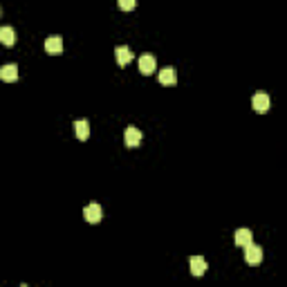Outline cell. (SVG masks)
<instances>
[{"label":"cell","mask_w":287,"mask_h":287,"mask_svg":"<svg viewBox=\"0 0 287 287\" xmlns=\"http://www.w3.org/2000/svg\"><path fill=\"white\" fill-rule=\"evenodd\" d=\"M45 52L48 54H61L63 52V41H61V36H49L48 41H45Z\"/></svg>","instance_id":"cell-9"},{"label":"cell","mask_w":287,"mask_h":287,"mask_svg":"<svg viewBox=\"0 0 287 287\" xmlns=\"http://www.w3.org/2000/svg\"><path fill=\"white\" fill-rule=\"evenodd\" d=\"M234 242H236L238 247H247L249 242H254V234H251L249 229H238V231H236Z\"/></svg>","instance_id":"cell-8"},{"label":"cell","mask_w":287,"mask_h":287,"mask_svg":"<svg viewBox=\"0 0 287 287\" xmlns=\"http://www.w3.org/2000/svg\"><path fill=\"white\" fill-rule=\"evenodd\" d=\"M115 56H117V63L121 65V68H126V65L133 61V52H130V48H126V45H119V48L115 49Z\"/></svg>","instance_id":"cell-7"},{"label":"cell","mask_w":287,"mask_h":287,"mask_svg":"<svg viewBox=\"0 0 287 287\" xmlns=\"http://www.w3.org/2000/svg\"><path fill=\"white\" fill-rule=\"evenodd\" d=\"M160 83L162 85H175L177 83V74L173 68H164L160 72Z\"/></svg>","instance_id":"cell-12"},{"label":"cell","mask_w":287,"mask_h":287,"mask_svg":"<svg viewBox=\"0 0 287 287\" xmlns=\"http://www.w3.org/2000/svg\"><path fill=\"white\" fill-rule=\"evenodd\" d=\"M155 70H157V61H155L153 54H144L142 59H139V72H142L144 76L153 74Z\"/></svg>","instance_id":"cell-3"},{"label":"cell","mask_w":287,"mask_h":287,"mask_svg":"<svg viewBox=\"0 0 287 287\" xmlns=\"http://www.w3.org/2000/svg\"><path fill=\"white\" fill-rule=\"evenodd\" d=\"M0 43L11 48L16 43V34H14V27H0Z\"/></svg>","instance_id":"cell-11"},{"label":"cell","mask_w":287,"mask_h":287,"mask_svg":"<svg viewBox=\"0 0 287 287\" xmlns=\"http://www.w3.org/2000/svg\"><path fill=\"white\" fill-rule=\"evenodd\" d=\"M251 103H254V110L256 112H267L271 108V101H269V95H265V92H256L254 99H251Z\"/></svg>","instance_id":"cell-4"},{"label":"cell","mask_w":287,"mask_h":287,"mask_svg":"<svg viewBox=\"0 0 287 287\" xmlns=\"http://www.w3.org/2000/svg\"><path fill=\"white\" fill-rule=\"evenodd\" d=\"M245 261H247V265H261L263 249L258 245H254V242H249V245L245 247Z\"/></svg>","instance_id":"cell-1"},{"label":"cell","mask_w":287,"mask_h":287,"mask_svg":"<svg viewBox=\"0 0 287 287\" xmlns=\"http://www.w3.org/2000/svg\"><path fill=\"white\" fill-rule=\"evenodd\" d=\"M0 16H2V7H0Z\"/></svg>","instance_id":"cell-15"},{"label":"cell","mask_w":287,"mask_h":287,"mask_svg":"<svg viewBox=\"0 0 287 287\" xmlns=\"http://www.w3.org/2000/svg\"><path fill=\"white\" fill-rule=\"evenodd\" d=\"M101 215H103V211H101V207H99V204H88V207L83 209V218L88 220V222L90 224H96L99 222V220H101Z\"/></svg>","instance_id":"cell-5"},{"label":"cell","mask_w":287,"mask_h":287,"mask_svg":"<svg viewBox=\"0 0 287 287\" xmlns=\"http://www.w3.org/2000/svg\"><path fill=\"white\" fill-rule=\"evenodd\" d=\"M74 130H76V137H79L81 142L90 137V123L85 121V119H79V121L74 123Z\"/></svg>","instance_id":"cell-13"},{"label":"cell","mask_w":287,"mask_h":287,"mask_svg":"<svg viewBox=\"0 0 287 287\" xmlns=\"http://www.w3.org/2000/svg\"><path fill=\"white\" fill-rule=\"evenodd\" d=\"M142 139H144V135H142L139 128H135V126L126 128V133H123V142H126L128 148H137L139 144H142Z\"/></svg>","instance_id":"cell-2"},{"label":"cell","mask_w":287,"mask_h":287,"mask_svg":"<svg viewBox=\"0 0 287 287\" xmlns=\"http://www.w3.org/2000/svg\"><path fill=\"white\" fill-rule=\"evenodd\" d=\"M0 79L7 81V83H14V81H18V65L14 63H7L0 68Z\"/></svg>","instance_id":"cell-6"},{"label":"cell","mask_w":287,"mask_h":287,"mask_svg":"<svg viewBox=\"0 0 287 287\" xmlns=\"http://www.w3.org/2000/svg\"><path fill=\"white\" fill-rule=\"evenodd\" d=\"M204 271H207V261H204L202 256H193L191 258V274L193 276H204Z\"/></svg>","instance_id":"cell-10"},{"label":"cell","mask_w":287,"mask_h":287,"mask_svg":"<svg viewBox=\"0 0 287 287\" xmlns=\"http://www.w3.org/2000/svg\"><path fill=\"white\" fill-rule=\"evenodd\" d=\"M117 5H119V9H123V11H130V9H135V0H117Z\"/></svg>","instance_id":"cell-14"}]
</instances>
